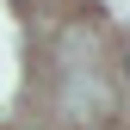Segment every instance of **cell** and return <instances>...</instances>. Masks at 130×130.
Segmentation results:
<instances>
[{
  "instance_id": "cell-1",
  "label": "cell",
  "mask_w": 130,
  "mask_h": 130,
  "mask_svg": "<svg viewBox=\"0 0 130 130\" xmlns=\"http://www.w3.org/2000/svg\"><path fill=\"white\" fill-rule=\"evenodd\" d=\"M124 68H130V43H124Z\"/></svg>"
},
{
  "instance_id": "cell-2",
  "label": "cell",
  "mask_w": 130,
  "mask_h": 130,
  "mask_svg": "<svg viewBox=\"0 0 130 130\" xmlns=\"http://www.w3.org/2000/svg\"><path fill=\"white\" fill-rule=\"evenodd\" d=\"M12 6H31V0H12Z\"/></svg>"
}]
</instances>
